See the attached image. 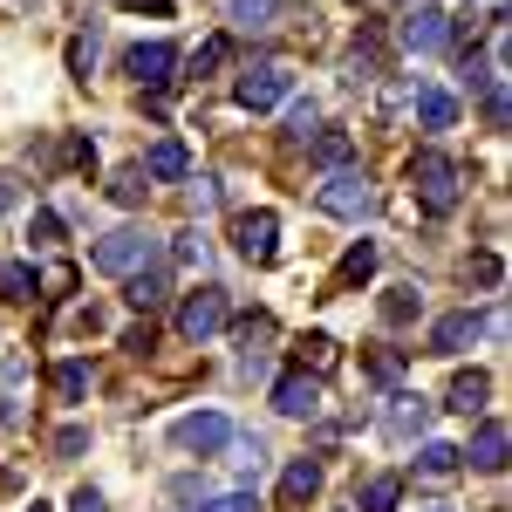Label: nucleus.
I'll use <instances>...</instances> for the list:
<instances>
[{
	"instance_id": "obj_15",
	"label": "nucleus",
	"mask_w": 512,
	"mask_h": 512,
	"mask_svg": "<svg viewBox=\"0 0 512 512\" xmlns=\"http://www.w3.org/2000/svg\"><path fill=\"white\" fill-rule=\"evenodd\" d=\"M424 424H431V403L424 396H390V417H383L390 437H410V431H424Z\"/></svg>"
},
{
	"instance_id": "obj_13",
	"label": "nucleus",
	"mask_w": 512,
	"mask_h": 512,
	"mask_svg": "<svg viewBox=\"0 0 512 512\" xmlns=\"http://www.w3.org/2000/svg\"><path fill=\"white\" fill-rule=\"evenodd\" d=\"M315 492H321V465H315V458H294L287 478H280V506H308Z\"/></svg>"
},
{
	"instance_id": "obj_29",
	"label": "nucleus",
	"mask_w": 512,
	"mask_h": 512,
	"mask_svg": "<svg viewBox=\"0 0 512 512\" xmlns=\"http://www.w3.org/2000/svg\"><path fill=\"white\" fill-rule=\"evenodd\" d=\"M287 137H315V103H287Z\"/></svg>"
},
{
	"instance_id": "obj_42",
	"label": "nucleus",
	"mask_w": 512,
	"mask_h": 512,
	"mask_svg": "<svg viewBox=\"0 0 512 512\" xmlns=\"http://www.w3.org/2000/svg\"><path fill=\"white\" fill-rule=\"evenodd\" d=\"M431 512H451V506H431Z\"/></svg>"
},
{
	"instance_id": "obj_39",
	"label": "nucleus",
	"mask_w": 512,
	"mask_h": 512,
	"mask_svg": "<svg viewBox=\"0 0 512 512\" xmlns=\"http://www.w3.org/2000/svg\"><path fill=\"white\" fill-rule=\"evenodd\" d=\"M69 512H103V492H96V485H82L76 499H69Z\"/></svg>"
},
{
	"instance_id": "obj_2",
	"label": "nucleus",
	"mask_w": 512,
	"mask_h": 512,
	"mask_svg": "<svg viewBox=\"0 0 512 512\" xmlns=\"http://www.w3.org/2000/svg\"><path fill=\"white\" fill-rule=\"evenodd\" d=\"M151 260H158V239L137 233V226L96 239V253H89V267H96V274H137V267H151Z\"/></svg>"
},
{
	"instance_id": "obj_33",
	"label": "nucleus",
	"mask_w": 512,
	"mask_h": 512,
	"mask_svg": "<svg viewBox=\"0 0 512 512\" xmlns=\"http://www.w3.org/2000/svg\"><path fill=\"white\" fill-rule=\"evenodd\" d=\"M301 362H315V369H328V362H335V342H328V335H315V342H301Z\"/></svg>"
},
{
	"instance_id": "obj_14",
	"label": "nucleus",
	"mask_w": 512,
	"mask_h": 512,
	"mask_svg": "<svg viewBox=\"0 0 512 512\" xmlns=\"http://www.w3.org/2000/svg\"><path fill=\"white\" fill-rule=\"evenodd\" d=\"M144 178H192V158H185V144L178 137H164L144 151Z\"/></svg>"
},
{
	"instance_id": "obj_37",
	"label": "nucleus",
	"mask_w": 512,
	"mask_h": 512,
	"mask_svg": "<svg viewBox=\"0 0 512 512\" xmlns=\"http://www.w3.org/2000/svg\"><path fill=\"white\" fill-rule=\"evenodd\" d=\"M110 198H117V205H137V198H144V185H137V171H123L117 185H110Z\"/></svg>"
},
{
	"instance_id": "obj_31",
	"label": "nucleus",
	"mask_w": 512,
	"mask_h": 512,
	"mask_svg": "<svg viewBox=\"0 0 512 512\" xmlns=\"http://www.w3.org/2000/svg\"><path fill=\"white\" fill-rule=\"evenodd\" d=\"M82 451H89V431L82 424H69V431L55 437V458H82Z\"/></svg>"
},
{
	"instance_id": "obj_19",
	"label": "nucleus",
	"mask_w": 512,
	"mask_h": 512,
	"mask_svg": "<svg viewBox=\"0 0 512 512\" xmlns=\"http://www.w3.org/2000/svg\"><path fill=\"white\" fill-rule=\"evenodd\" d=\"M35 267H28V260H7V267H0V301H35Z\"/></svg>"
},
{
	"instance_id": "obj_4",
	"label": "nucleus",
	"mask_w": 512,
	"mask_h": 512,
	"mask_svg": "<svg viewBox=\"0 0 512 512\" xmlns=\"http://www.w3.org/2000/svg\"><path fill=\"white\" fill-rule=\"evenodd\" d=\"M171 444H178V451H198V458H212V451L233 444V417H219V410H192V417L171 424Z\"/></svg>"
},
{
	"instance_id": "obj_34",
	"label": "nucleus",
	"mask_w": 512,
	"mask_h": 512,
	"mask_svg": "<svg viewBox=\"0 0 512 512\" xmlns=\"http://www.w3.org/2000/svg\"><path fill=\"white\" fill-rule=\"evenodd\" d=\"M219 62H226V41H205V48L192 55V76H205V69H219Z\"/></svg>"
},
{
	"instance_id": "obj_18",
	"label": "nucleus",
	"mask_w": 512,
	"mask_h": 512,
	"mask_svg": "<svg viewBox=\"0 0 512 512\" xmlns=\"http://www.w3.org/2000/svg\"><path fill=\"white\" fill-rule=\"evenodd\" d=\"M396 499H403V485H396L390 472H376L369 485H362V499H355V512H396Z\"/></svg>"
},
{
	"instance_id": "obj_38",
	"label": "nucleus",
	"mask_w": 512,
	"mask_h": 512,
	"mask_svg": "<svg viewBox=\"0 0 512 512\" xmlns=\"http://www.w3.org/2000/svg\"><path fill=\"white\" fill-rule=\"evenodd\" d=\"M69 69H76V76L96 69V41H76V48H69Z\"/></svg>"
},
{
	"instance_id": "obj_36",
	"label": "nucleus",
	"mask_w": 512,
	"mask_h": 512,
	"mask_svg": "<svg viewBox=\"0 0 512 512\" xmlns=\"http://www.w3.org/2000/svg\"><path fill=\"white\" fill-rule=\"evenodd\" d=\"M35 280L48 294H69V287H76V267H48V274H35Z\"/></svg>"
},
{
	"instance_id": "obj_9",
	"label": "nucleus",
	"mask_w": 512,
	"mask_h": 512,
	"mask_svg": "<svg viewBox=\"0 0 512 512\" xmlns=\"http://www.w3.org/2000/svg\"><path fill=\"white\" fill-rule=\"evenodd\" d=\"M478 335H485V321H478L472 308H458V315H444V321L431 328V355H465Z\"/></svg>"
},
{
	"instance_id": "obj_20",
	"label": "nucleus",
	"mask_w": 512,
	"mask_h": 512,
	"mask_svg": "<svg viewBox=\"0 0 512 512\" xmlns=\"http://www.w3.org/2000/svg\"><path fill=\"white\" fill-rule=\"evenodd\" d=\"M369 274H376V239H355L349 253H342V274H335V280L355 287V280H369Z\"/></svg>"
},
{
	"instance_id": "obj_27",
	"label": "nucleus",
	"mask_w": 512,
	"mask_h": 512,
	"mask_svg": "<svg viewBox=\"0 0 512 512\" xmlns=\"http://www.w3.org/2000/svg\"><path fill=\"white\" fill-rule=\"evenodd\" d=\"M417 315V287H390L383 294V321H410Z\"/></svg>"
},
{
	"instance_id": "obj_40",
	"label": "nucleus",
	"mask_w": 512,
	"mask_h": 512,
	"mask_svg": "<svg viewBox=\"0 0 512 512\" xmlns=\"http://www.w3.org/2000/svg\"><path fill=\"white\" fill-rule=\"evenodd\" d=\"M35 239H62V219L55 212H35Z\"/></svg>"
},
{
	"instance_id": "obj_17",
	"label": "nucleus",
	"mask_w": 512,
	"mask_h": 512,
	"mask_svg": "<svg viewBox=\"0 0 512 512\" xmlns=\"http://www.w3.org/2000/svg\"><path fill=\"white\" fill-rule=\"evenodd\" d=\"M417 117H424V130H451L458 123V103L444 89H417Z\"/></svg>"
},
{
	"instance_id": "obj_8",
	"label": "nucleus",
	"mask_w": 512,
	"mask_h": 512,
	"mask_svg": "<svg viewBox=\"0 0 512 512\" xmlns=\"http://www.w3.org/2000/svg\"><path fill=\"white\" fill-rule=\"evenodd\" d=\"M274 233H280L274 212H239V226H233L239 260H274Z\"/></svg>"
},
{
	"instance_id": "obj_30",
	"label": "nucleus",
	"mask_w": 512,
	"mask_h": 512,
	"mask_svg": "<svg viewBox=\"0 0 512 512\" xmlns=\"http://www.w3.org/2000/svg\"><path fill=\"white\" fill-rule=\"evenodd\" d=\"M472 280H478V287H499V280H506L499 253H478V260H472Z\"/></svg>"
},
{
	"instance_id": "obj_6",
	"label": "nucleus",
	"mask_w": 512,
	"mask_h": 512,
	"mask_svg": "<svg viewBox=\"0 0 512 512\" xmlns=\"http://www.w3.org/2000/svg\"><path fill=\"white\" fill-rule=\"evenodd\" d=\"M123 69L144 82V89H164L171 69H178V48H171V41H137V48L123 55Z\"/></svg>"
},
{
	"instance_id": "obj_1",
	"label": "nucleus",
	"mask_w": 512,
	"mask_h": 512,
	"mask_svg": "<svg viewBox=\"0 0 512 512\" xmlns=\"http://www.w3.org/2000/svg\"><path fill=\"white\" fill-rule=\"evenodd\" d=\"M315 205L328 219H369L376 212V185H369V171H335V178H321Z\"/></svg>"
},
{
	"instance_id": "obj_32",
	"label": "nucleus",
	"mask_w": 512,
	"mask_h": 512,
	"mask_svg": "<svg viewBox=\"0 0 512 512\" xmlns=\"http://www.w3.org/2000/svg\"><path fill=\"white\" fill-rule=\"evenodd\" d=\"M369 369H376L383 383H396V376H403V355H396V349H376V355H369Z\"/></svg>"
},
{
	"instance_id": "obj_11",
	"label": "nucleus",
	"mask_w": 512,
	"mask_h": 512,
	"mask_svg": "<svg viewBox=\"0 0 512 512\" xmlns=\"http://www.w3.org/2000/svg\"><path fill=\"white\" fill-rule=\"evenodd\" d=\"M274 410L280 417H315L321 410V383L315 376H280L274 383Z\"/></svg>"
},
{
	"instance_id": "obj_10",
	"label": "nucleus",
	"mask_w": 512,
	"mask_h": 512,
	"mask_svg": "<svg viewBox=\"0 0 512 512\" xmlns=\"http://www.w3.org/2000/svg\"><path fill=\"white\" fill-rule=\"evenodd\" d=\"M451 41V21L437 14V7H417L410 21H403V48H417V55H437Z\"/></svg>"
},
{
	"instance_id": "obj_26",
	"label": "nucleus",
	"mask_w": 512,
	"mask_h": 512,
	"mask_svg": "<svg viewBox=\"0 0 512 512\" xmlns=\"http://www.w3.org/2000/svg\"><path fill=\"white\" fill-rule=\"evenodd\" d=\"M315 158H321V164H349V158H355V137L328 130V137H315Z\"/></svg>"
},
{
	"instance_id": "obj_5",
	"label": "nucleus",
	"mask_w": 512,
	"mask_h": 512,
	"mask_svg": "<svg viewBox=\"0 0 512 512\" xmlns=\"http://www.w3.org/2000/svg\"><path fill=\"white\" fill-rule=\"evenodd\" d=\"M219 328H226V287H198L192 301L178 308V335L185 342H212Z\"/></svg>"
},
{
	"instance_id": "obj_21",
	"label": "nucleus",
	"mask_w": 512,
	"mask_h": 512,
	"mask_svg": "<svg viewBox=\"0 0 512 512\" xmlns=\"http://www.w3.org/2000/svg\"><path fill=\"white\" fill-rule=\"evenodd\" d=\"M485 396H492V383H485V376H458V383H451V410H465V417H472V410H485Z\"/></svg>"
},
{
	"instance_id": "obj_22",
	"label": "nucleus",
	"mask_w": 512,
	"mask_h": 512,
	"mask_svg": "<svg viewBox=\"0 0 512 512\" xmlns=\"http://www.w3.org/2000/svg\"><path fill=\"white\" fill-rule=\"evenodd\" d=\"M458 465H465V458H458L451 444H424V451H417V472H424V478H451Z\"/></svg>"
},
{
	"instance_id": "obj_25",
	"label": "nucleus",
	"mask_w": 512,
	"mask_h": 512,
	"mask_svg": "<svg viewBox=\"0 0 512 512\" xmlns=\"http://www.w3.org/2000/svg\"><path fill=\"white\" fill-rule=\"evenodd\" d=\"M233 465H239V478H260L267 472V444L260 437H233Z\"/></svg>"
},
{
	"instance_id": "obj_3",
	"label": "nucleus",
	"mask_w": 512,
	"mask_h": 512,
	"mask_svg": "<svg viewBox=\"0 0 512 512\" xmlns=\"http://www.w3.org/2000/svg\"><path fill=\"white\" fill-rule=\"evenodd\" d=\"M410 185L424 198V212H451L458 205V164L444 158V151H417L410 158Z\"/></svg>"
},
{
	"instance_id": "obj_12",
	"label": "nucleus",
	"mask_w": 512,
	"mask_h": 512,
	"mask_svg": "<svg viewBox=\"0 0 512 512\" xmlns=\"http://www.w3.org/2000/svg\"><path fill=\"white\" fill-rule=\"evenodd\" d=\"M458 458H472L478 472H499V465H506V424L485 417V424L472 431V451H458Z\"/></svg>"
},
{
	"instance_id": "obj_28",
	"label": "nucleus",
	"mask_w": 512,
	"mask_h": 512,
	"mask_svg": "<svg viewBox=\"0 0 512 512\" xmlns=\"http://www.w3.org/2000/svg\"><path fill=\"white\" fill-rule=\"evenodd\" d=\"M185 205H192V212H212V205H219V185H212V178H185Z\"/></svg>"
},
{
	"instance_id": "obj_24",
	"label": "nucleus",
	"mask_w": 512,
	"mask_h": 512,
	"mask_svg": "<svg viewBox=\"0 0 512 512\" xmlns=\"http://www.w3.org/2000/svg\"><path fill=\"white\" fill-rule=\"evenodd\" d=\"M123 301L151 315V308H158V301H164V280H158V274H130V287H123Z\"/></svg>"
},
{
	"instance_id": "obj_35",
	"label": "nucleus",
	"mask_w": 512,
	"mask_h": 512,
	"mask_svg": "<svg viewBox=\"0 0 512 512\" xmlns=\"http://www.w3.org/2000/svg\"><path fill=\"white\" fill-rule=\"evenodd\" d=\"M205 512H260V499L253 492H226V499H212Z\"/></svg>"
},
{
	"instance_id": "obj_23",
	"label": "nucleus",
	"mask_w": 512,
	"mask_h": 512,
	"mask_svg": "<svg viewBox=\"0 0 512 512\" xmlns=\"http://www.w3.org/2000/svg\"><path fill=\"white\" fill-rule=\"evenodd\" d=\"M55 396H62V403H82V396H89V362H62V369H55Z\"/></svg>"
},
{
	"instance_id": "obj_41",
	"label": "nucleus",
	"mask_w": 512,
	"mask_h": 512,
	"mask_svg": "<svg viewBox=\"0 0 512 512\" xmlns=\"http://www.w3.org/2000/svg\"><path fill=\"white\" fill-rule=\"evenodd\" d=\"M28 512H48V506H28Z\"/></svg>"
},
{
	"instance_id": "obj_16",
	"label": "nucleus",
	"mask_w": 512,
	"mask_h": 512,
	"mask_svg": "<svg viewBox=\"0 0 512 512\" xmlns=\"http://www.w3.org/2000/svg\"><path fill=\"white\" fill-rule=\"evenodd\" d=\"M226 14H233V28H239V35H260V28H274L280 0H233Z\"/></svg>"
},
{
	"instance_id": "obj_7",
	"label": "nucleus",
	"mask_w": 512,
	"mask_h": 512,
	"mask_svg": "<svg viewBox=\"0 0 512 512\" xmlns=\"http://www.w3.org/2000/svg\"><path fill=\"white\" fill-rule=\"evenodd\" d=\"M280 96H287V69L280 62H260V69L239 76V110H274Z\"/></svg>"
}]
</instances>
